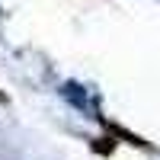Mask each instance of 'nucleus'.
I'll use <instances>...</instances> for the list:
<instances>
[{
    "label": "nucleus",
    "mask_w": 160,
    "mask_h": 160,
    "mask_svg": "<svg viewBox=\"0 0 160 160\" xmlns=\"http://www.w3.org/2000/svg\"><path fill=\"white\" fill-rule=\"evenodd\" d=\"M106 128H109V131H115V135H122L125 141H131V144H138V148H144V144H148V141H141L138 135H131V131H125L122 125H109V122H106Z\"/></svg>",
    "instance_id": "1"
},
{
    "label": "nucleus",
    "mask_w": 160,
    "mask_h": 160,
    "mask_svg": "<svg viewBox=\"0 0 160 160\" xmlns=\"http://www.w3.org/2000/svg\"><path fill=\"white\" fill-rule=\"evenodd\" d=\"M0 99H7V96H3V93H0Z\"/></svg>",
    "instance_id": "3"
},
{
    "label": "nucleus",
    "mask_w": 160,
    "mask_h": 160,
    "mask_svg": "<svg viewBox=\"0 0 160 160\" xmlns=\"http://www.w3.org/2000/svg\"><path fill=\"white\" fill-rule=\"evenodd\" d=\"M112 148H115V141L106 144V138H99L96 144H93V151H96V154H112Z\"/></svg>",
    "instance_id": "2"
}]
</instances>
